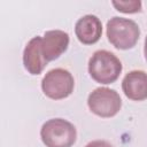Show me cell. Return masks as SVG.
Wrapping results in <instances>:
<instances>
[{
	"label": "cell",
	"mask_w": 147,
	"mask_h": 147,
	"mask_svg": "<svg viewBox=\"0 0 147 147\" xmlns=\"http://www.w3.org/2000/svg\"><path fill=\"white\" fill-rule=\"evenodd\" d=\"M75 87L72 75L62 68L49 70L41 80V90L46 96L53 100H61L69 96Z\"/></svg>",
	"instance_id": "277c9868"
},
{
	"label": "cell",
	"mask_w": 147,
	"mask_h": 147,
	"mask_svg": "<svg viewBox=\"0 0 147 147\" xmlns=\"http://www.w3.org/2000/svg\"><path fill=\"white\" fill-rule=\"evenodd\" d=\"M122 62L111 52L100 49L93 53L88 61L90 76L100 84L114 83L122 72Z\"/></svg>",
	"instance_id": "6da1fadb"
},
{
	"label": "cell",
	"mask_w": 147,
	"mask_h": 147,
	"mask_svg": "<svg viewBox=\"0 0 147 147\" xmlns=\"http://www.w3.org/2000/svg\"><path fill=\"white\" fill-rule=\"evenodd\" d=\"M40 138L46 147H71L76 142L77 131L72 123L63 118H52L42 124Z\"/></svg>",
	"instance_id": "7a4b0ae2"
},
{
	"label": "cell",
	"mask_w": 147,
	"mask_h": 147,
	"mask_svg": "<svg viewBox=\"0 0 147 147\" xmlns=\"http://www.w3.org/2000/svg\"><path fill=\"white\" fill-rule=\"evenodd\" d=\"M124 94L134 101H142L147 98L146 72L144 70H132L125 75L122 82Z\"/></svg>",
	"instance_id": "ba28073f"
},
{
	"label": "cell",
	"mask_w": 147,
	"mask_h": 147,
	"mask_svg": "<svg viewBox=\"0 0 147 147\" xmlns=\"http://www.w3.org/2000/svg\"><path fill=\"white\" fill-rule=\"evenodd\" d=\"M90 110L99 117L108 118L115 116L122 107L119 94L109 87H98L92 91L87 98Z\"/></svg>",
	"instance_id": "5b68a950"
},
{
	"label": "cell",
	"mask_w": 147,
	"mask_h": 147,
	"mask_svg": "<svg viewBox=\"0 0 147 147\" xmlns=\"http://www.w3.org/2000/svg\"><path fill=\"white\" fill-rule=\"evenodd\" d=\"M113 6L122 13L131 14L138 13L141 10V1L140 0H131V1H111Z\"/></svg>",
	"instance_id": "30bf717a"
},
{
	"label": "cell",
	"mask_w": 147,
	"mask_h": 147,
	"mask_svg": "<svg viewBox=\"0 0 147 147\" xmlns=\"http://www.w3.org/2000/svg\"><path fill=\"white\" fill-rule=\"evenodd\" d=\"M77 39L84 45L95 44L102 33V24L98 16L87 14L82 16L75 25Z\"/></svg>",
	"instance_id": "52a82bcc"
},
{
	"label": "cell",
	"mask_w": 147,
	"mask_h": 147,
	"mask_svg": "<svg viewBox=\"0 0 147 147\" xmlns=\"http://www.w3.org/2000/svg\"><path fill=\"white\" fill-rule=\"evenodd\" d=\"M140 29L138 24L125 17L114 16L107 22V37L109 42L118 49H129L139 40Z\"/></svg>",
	"instance_id": "3957f363"
},
{
	"label": "cell",
	"mask_w": 147,
	"mask_h": 147,
	"mask_svg": "<svg viewBox=\"0 0 147 147\" xmlns=\"http://www.w3.org/2000/svg\"><path fill=\"white\" fill-rule=\"evenodd\" d=\"M69 46V34L62 30H49L40 39V51L42 57L48 63L59 59Z\"/></svg>",
	"instance_id": "8992f818"
},
{
	"label": "cell",
	"mask_w": 147,
	"mask_h": 147,
	"mask_svg": "<svg viewBox=\"0 0 147 147\" xmlns=\"http://www.w3.org/2000/svg\"><path fill=\"white\" fill-rule=\"evenodd\" d=\"M40 36H36L29 40L23 52L24 68L31 75H39L47 65V62L42 57L40 51Z\"/></svg>",
	"instance_id": "9c48e42d"
},
{
	"label": "cell",
	"mask_w": 147,
	"mask_h": 147,
	"mask_svg": "<svg viewBox=\"0 0 147 147\" xmlns=\"http://www.w3.org/2000/svg\"><path fill=\"white\" fill-rule=\"evenodd\" d=\"M85 147H113V145L106 140H93L88 142Z\"/></svg>",
	"instance_id": "8fae6325"
}]
</instances>
